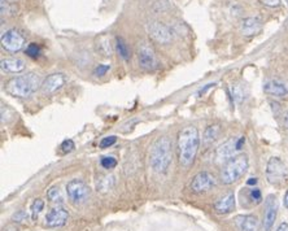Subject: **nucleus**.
I'll list each match as a JSON object with an SVG mask.
<instances>
[{
    "instance_id": "obj_1",
    "label": "nucleus",
    "mask_w": 288,
    "mask_h": 231,
    "mask_svg": "<svg viewBox=\"0 0 288 231\" xmlns=\"http://www.w3.org/2000/svg\"><path fill=\"white\" fill-rule=\"evenodd\" d=\"M200 146V134L196 126H187L178 134V157L179 164L189 168L196 159Z\"/></svg>"
},
{
    "instance_id": "obj_2",
    "label": "nucleus",
    "mask_w": 288,
    "mask_h": 231,
    "mask_svg": "<svg viewBox=\"0 0 288 231\" xmlns=\"http://www.w3.org/2000/svg\"><path fill=\"white\" fill-rule=\"evenodd\" d=\"M171 142L168 137L157 138L151 147L149 152V164L156 173L164 174L169 170L173 161Z\"/></svg>"
},
{
    "instance_id": "obj_3",
    "label": "nucleus",
    "mask_w": 288,
    "mask_h": 231,
    "mask_svg": "<svg viewBox=\"0 0 288 231\" xmlns=\"http://www.w3.org/2000/svg\"><path fill=\"white\" fill-rule=\"evenodd\" d=\"M42 87L39 75L35 73H28L25 75H18L8 81L6 85V91L16 97H28L34 94Z\"/></svg>"
},
{
    "instance_id": "obj_4",
    "label": "nucleus",
    "mask_w": 288,
    "mask_h": 231,
    "mask_svg": "<svg viewBox=\"0 0 288 231\" xmlns=\"http://www.w3.org/2000/svg\"><path fill=\"white\" fill-rule=\"evenodd\" d=\"M248 166V157L246 155H237L223 165L220 174L221 182L223 185H232V183L238 182L243 175L246 174Z\"/></svg>"
},
{
    "instance_id": "obj_5",
    "label": "nucleus",
    "mask_w": 288,
    "mask_h": 231,
    "mask_svg": "<svg viewBox=\"0 0 288 231\" xmlns=\"http://www.w3.org/2000/svg\"><path fill=\"white\" fill-rule=\"evenodd\" d=\"M266 179L270 185H280L288 178V169L279 157H270L266 164Z\"/></svg>"
},
{
    "instance_id": "obj_6",
    "label": "nucleus",
    "mask_w": 288,
    "mask_h": 231,
    "mask_svg": "<svg viewBox=\"0 0 288 231\" xmlns=\"http://www.w3.org/2000/svg\"><path fill=\"white\" fill-rule=\"evenodd\" d=\"M66 194L74 206H81L89 199L90 187L82 179H71L66 185Z\"/></svg>"
},
{
    "instance_id": "obj_7",
    "label": "nucleus",
    "mask_w": 288,
    "mask_h": 231,
    "mask_svg": "<svg viewBox=\"0 0 288 231\" xmlns=\"http://www.w3.org/2000/svg\"><path fill=\"white\" fill-rule=\"evenodd\" d=\"M146 29L151 39L159 44H169L173 39L170 29L160 21H149L146 25Z\"/></svg>"
},
{
    "instance_id": "obj_8",
    "label": "nucleus",
    "mask_w": 288,
    "mask_h": 231,
    "mask_svg": "<svg viewBox=\"0 0 288 231\" xmlns=\"http://www.w3.org/2000/svg\"><path fill=\"white\" fill-rule=\"evenodd\" d=\"M2 46L12 54L20 52L25 46V37L16 29H9L2 35Z\"/></svg>"
},
{
    "instance_id": "obj_9",
    "label": "nucleus",
    "mask_w": 288,
    "mask_h": 231,
    "mask_svg": "<svg viewBox=\"0 0 288 231\" xmlns=\"http://www.w3.org/2000/svg\"><path fill=\"white\" fill-rule=\"evenodd\" d=\"M278 216V200L275 195H269L265 200L263 226L265 231H273Z\"/></svg>"
},
{
    "instance_id": "obj_10",
    "label": "nucleus",
    "mask_w": 288,
    "mask_h": 231,
    "mask_svg": "<svg viewBox=\"0 0 288 231\" xmlns=\"http://www.w3.org/2000/svg\"><path fill=\"white\" fill-rule=\"evenodd\" d=\"M214 186H216V179L213 175L208 171H200L194 177L190 187L195 194H204V192L211 191Z\"/></svg>"
},
{
    "instance_id": "obj_11",
    "label": "nucleus",
    "mask_w": 288,
    "mask_h": 231,
    "mask_svg": "<svg viewBox=\"0 0 288 231\" xmlns=\"http://www.w3.org/2000/svg\"><path fill=\"white\" fill-rule=\"evenodd\" d=\"M138 61L139 65L146 70H153L157 66L156 55H154L153 48L149 46L148 43L143 42L138 47Z\"/></svg>"
},
{
    "instance_id": "obj_12",
    "label": "nucleus",
    "mask_w": 288,
    "mask_h": 231,
    "mask_svg": "<svg viewBox=\"0 0 288 231\" xmlns=\"http://www.w3.org/2000/svg\"><path fill=\"white\" fill-rule=\"evenodd\" d=\"M238 138H230L228 140H226L225 143H222L216 151V159L218 163H227L228 160H231L232 157H235V153L238 151L237 147Z\"/></svg>"
},
{
    "instance_id": "obj_13",
    "label": "nucleus",
    "mask_w": 288,
    "mask_h": 231,
    "mask_svg": "<svg viewBox=\"0 0 288 231\" xmlns=\"http://www.w3.org/2000/svg\"><path fill=\"white\" fill-rule=\"evenodd\" d=\"M69 220V213L63 207H56L52 208L46 216V226L47 227H60L64 226Z\"/></svg>"
},
{
    "instance_id": "obj_14",
    "label": "nucleus",
    "mask_w": 288,
    "mask_h": 231,
    "mask_svg": "<svg viewBox=\"0 0 288 231\" xmlns=\"http://www.w3.org/2000/svg\"><path fill=\"white\" fill-rule=\"evenodd\" d=\"M66 82V78L63 73H54V74L48 75L46 80L42 82V90L43 94L49 95V94H54L56 92L57 90H60Z\"/></svg>"
},
{
    "instance_id": "obj_15",
    "label": "nucleus",
    "mask_w": 288,
    "mask_h": 231,
    "mask_svg": "<svg viewBox=\"0 0 288 231\" xmlns=\"http://www.w3.org/2000/svg\"><path fill=\"white\" fill-rule=\"evenodd\" d=\"M234 223L239 231H258V228H260L258 218L253 214H240V216H237Z\"/></svg>"
},
{
    "instance_id": "obj_16",
    "label": "nucleus",
    "mask_w": 288,
    "mask_h": 231,
    "mask_svg": "<svg viewBox=\"0 0 288 231\" xmlns=\"http://www.w3.org/2000/svg\"><path fill=\"white\" fill-rule=\"evenodd\" d=\"M235 195L234 192H228L214 203V211L218 214H228L235 211Z\"/></svg>"
},
{
    "instance_id": "obj_17",
    "label": "nucleus",
    "mask_w": 288,
    "mask_h": 231,
    "mask_svg": "<svg viewBox=\"0 0 288 231\" xmlns=\"http://www.w3.org/2000/svg\"><path fill=\"white\" fill-rule=\"evenodd\" d=\"M264 91H265V94L271 95V96L283 97L288 95V86L282 81L270 80L264 85Z\"/></svg>"
},
{
    "instance_id": "obj_18",
    "label": "nucleus",
    "mask_w": 288,
    "mask_h": 231,
    "mask_svg": "<svg viewBox=\"0 0 288 231\" xmlns=\"http://www.w3.org/2000/svg\"><path fill=\"white\" fill-rule=\"evenodd\" d=\"M263 28V22L258 17H247L242 21V33L246 37H251V35H256L257 33L260 32Z\"/></svg>"
},
{
    "instance_id": "obj_19",
    "label": "nucleus",
    "mask_w": 288,
    "mask_h": 231,
    "mask_svg": "<svg viewBox=\"0 0 288 231\" xmlns=\"http://www.w3.org/2000/svg\"><path fill=\"white\" fill-rule=\"evenodd\" d=\"M0 68L7 73H20L25 70V63L21 59H4L0 63Z\"/></svg>"
},
{
    "instance_id": "obj_20",
    "label": "nucleus",
    "mask_w": 288,
    "mask_h": 231,
    "mask_svg": "<svg viewBox=\"0 0 288 231\" xmlns=\"http://www.w3.org/2000/svg\"><path fill=\"white\" fill-rule=\"evenodd\" d=\"M114 46H116V51H117V54L120 55L121 59H123L125 61L130 60V57H132V52H130V48H128L127 43L125 42L123 38L116 37Z\"/></svg>"
},
{
    "instance_id": "obj_21",
    "label": "nucleus",
    "mask_w": 288,
    "mask_h": 231,
    "mask_svg": "<svg viewBox=\"0 0 288 231\" xmlns=\"http://www.w3.org/2000/svg\"><path fill=\"white\" fill-rule=\"evenodd\" d=\"M247 201L251 206H258L263 201V192L257 187H252V189L247 190Z\"/></svg>"
},
{
    "instance_id": "obj_22",
    "label": "nucleus",
    "mask_w": 288,
    "mask_h": 231,
    "mask_svg": "<svg viewBox=\"0 0 288 231\" xmlns=\"http://www.w3.org/2000/svg\"><path fill=\"white\" fill-rule=\"evenodd\" d=\"M97 49H99L104 56H111L112 55V43L107 35L104 37H100L97 40Z\"/></svg>"
},
{
    "instance_id": "obj_23",
    "label": "nucleus",
    "mask_w": 288,
    "mask_h": 231,
    "mask_svg": "<svg viewBox=\"0 0 288 231\" xmlns=\"http://www.w3.org/2000/svg\"><path fill=\"white\" fill-rule=\"evenodd\" d=\"M221 134V126L220 125H211L205 129V133H204V138H205L206 142H214L217 139Z\"/></svg>"
},
{
    "instance_id": "obj_24",
    "label": "nucleus",
    "mask_w": 288,
    "mask_h": 231,
    "mask_svg": "<svg viewBox=\"0 0 288 231\" xmlns=\"http://www.w3.org/2000/svg\"><path fill=\"white\" fill-rule=\"evenodd\" d=\"M47 197L52 203H63V195H61L60 189L57 186H52L51 189L47 191Z\"/></svg>"
},
{
    "instance_id": "obj_25",
    "label": "nucleus",
    "mask_w": 288,
    "mask_h": 231,
    "mask_svg": "<svg viewBox=\"0 0 288 231\" xmlns=\"http://www.w3.org/2000/svg\"><path fill=\"white\" fill-rule=\"evenodd\" d=\"M44 208V201L42 199H35L34 201L32 203V207H30V211H32V218L33 220H37L38 216L40 214V212L43 211Z\"/></svg>"
},
{
    "instance_id": "obj_26",
    "label": "nucleus",
    "mask_w": 288,
    "mask_h": 231,
    "mask_svg": "<svg viewBox=\"0 0 288 231\" xmlns=\"http://www.w3.org/2000/svg\"><path fill=\"white\" fill-rule=\"evenodd\" d=\"M25 54L32 59H38L42 55V48L38 43H30L25 49Z\"/></svg>"
},
{
    "instance_id": "obj_27",
    "label": "nucleus",
    "mask_w": 288,
    "mask_h": 231,
    "mask_svg": "<svg viewBox=\"0 0 288 231\" xmlns=\"http://www.w3.org/2000/svg\"><path fill=\"white\" fill-rule=\"evenodd\" d=\"M100 165L103 166L104 169H107V170H112V169L117 166V160L113 156H103L101 160H100Z\"/></svg>"
},
{
    "instance_id": "obj_28",
    "label": "nucleus",
    "mask_w": 288,
    "mask_h": 231,
    "mask_svg": "<svg viewBox=\"0 0 288 231\" xmlns=\"http://www.w3.org/2000/svg\"><path fill=\"white\" fill-rule=\"evenodd\" d=\"M231 92L232 99L237 100V103H242L244 97H246V94H244V90H243L242 86H232Z\"/></svg>"
},
{
    "instance_id": "obj_29",
    "label": "nucleus",
    "mask_w": 288,
    "mask_h": 231,
    "mask_svg": "<svg viewBox=\"0 0 288 231\" xmlns=\"http://www.w3.org/2000/svg\"><path fill=\"white\" fill-rule=\"evenodd\" d=\"M74 148H75V144L71 139H65L60 144V149L63 153H69V152H71Z\"/></svg>"
},
{
    "instance_id": "obj_30",
    "label": "nucleus",
    "mask_w": 288,
    "mask_h": 231,
    "mask_svg": "<svg viewBox=\"0 0 288 231\" xmlns=\"http://www.w3.org/2000/svg\"><path fill=\"white\" fill-rule=\"evenodd\" d=\"M116 142H117V137H114V135L103 138L101 142H100V148H109V147L113 146Z\"/></svg>"
},
{
    "instance_id": "obj_31",
    "label": "nucleus",
    "mask_w": 288,
    "mask_h": 231,
    "mask_svg": "<svg viewBox=\"0 0 288 231\" xmlns=\"http://www.w3.org/2000/svg\"><path fill=\"white\" fill-rule=\"evenodd\" d=\"M109 182H114V178L113 177H106L103 178V179L100 181L99 185H97V187H99L101 191H108L109 189H111L112 186L113 185H109Z\"/></svg>"
},
{
    "instance_id": "obj_32",
    "label": "nucleus",
    "mask_w": 288,
    "mask_h": 231,
    "mask_svg": "<svg viewBox=\"0 0 288 231\" xmlns=\"http://www.w3.org/2000/svg\"><path fill=\"white\" fill-rule=\"evenodd\" d=\"M109 68H111V66L107 65V64H101V65H97L96 68H95V70H94V74L96 75V77H103V75L107 74V71L109 70Z\"/></svg>"
},
{
    "instance_id": "obj_33",
    "label": "nucleus",
    "mask_w": 288,
    "mask_h": 231,
    "mask_svg": "<svg viewBox=\"0 0 288 231\" xmlns=\"http://www.w3.org/2000/svg\"><path fill=\"white\" fill-rule=\"evenodd\" d=\"M261 3L266 7H270V8H275V7H279L282 4L280 0H260Z\"/></svg>"
},
{
    "instance_id": "obj_34",
    "label": "nucleus",
    "mask_w": 288,
    "mask_h": 231,
    "mask_svg": "<svg viewBox=\"0 0 288 231\" xmlns=\"http://www.w3.org/2000/svg\"><path fill=\"white\" fill-rule=\"evenodd\" d=\"M26 218H28V214H26L23 211H18L17 213L13 216L14 222H16V221H17V222H22V221H25Z\"/></svg>"
},
{
    "instance_id": "obj_35",
    "label": "nucleus",
    "mask_w": 288,
    "mask_h": 231,
    "mask_svg": "<svg viewBox=\"0 0 288 231\" xmlns=\"http://www.w3.org/2000/svg\"><path fill=\"white\" fill-rule=\"evenodd\" d=\"M277 231H288V222H282L278 226Z\"/></svg>"
},
{
    "instance_id": "obj_36",
    "label": "nucleus",
    "mask_w": 288,
    "mask_h": 231,
    "mask_svg": "<svg viewBox=\"0 0 288 231\" xmlns=\"http://www.w3.org/2000/svg\"><path fill=\"white\" fill-rule=\"evenodd\" d=\"M3 231H18V227L16 225H8L3 228Z\"/></svg>"
},
{
    "instance_id": "obj_37",
    "label": "nucleus",
    "mask_w": 288,
    "mask_h": 231,
    "mask_svg": "<svg viewBox=\"0 0 288 231\" xmlns=\"http://www.w3.org/2000/svg\"><path fill=\"white\" fill-rule=\"evenodd\" d=\"M213 86H214V83H211V85H206V87H205V89H204V90H203V89H201V90H200V91H199V96H201V95H204V94H205V92H206V91H208V90H209V89H211V87H213Z\"/></svg>"
},
{
    "instance_id": "obj_38",
    "label": "nucleus",
    "mask_w": 288,
    "mask_h": 231,
    "mask_svg": "<svg viewBox=\"0 0 288 231\" xmlns=\"http://www.w3.org/2000/svg\"><path fill=\"white\" fill-rule=\"evenodd\" d=\"M283 123H284V127L288 129V111L285 112L284 116H283Z\"/></svg>"
},
{
    "instance_id": "obj_39",
    "label": "nucleus",
    "mask_w": 288,
    "mask_h": 231,
    "mask_svg": "<svg viewBox=\"0 0 288 231\" xmlns=\"http://www.w3.org/2000/svg\"><path fill=\"white\" fill-rule=\"evenodd\" d=\"M283 206H284V208L288 209V191L284 194V197H283Z\"/></svg>"
},
{
    "instance_id": "obj_40",
    "label": "nucleus",
    "mask_w": 288,
    "mask_h": 231,
    "mask_svg": "<svg viewBox=\"0 0 288 231\" xmlns=\"http://www.w3.org/2000/svg\"><path fill=\"white\" fill-rule=\"evenodd\" d=\"M247 185H248V186L257 185V178H249V181H248V182H247Z\"/></svg>"
},
{
    "instance_id": "obj_41",
    "label": "nucleus",
    "mask_w": 288,
    "mask_h": 231,
    "mask_svg": "<svg viewBox=\"0 0 288 231\" xmlns=\"http://www.w3.org/2000/svg\"><path fill=\"white\" fill-rule=\"evenodd\" d=\"M6 2H13V0H2V3H6Z\"/></svg>"
},
{
    "instance_id": "obj_42",
    "label": "nucleus",
    "mask_w": 288,
    "mask_h": 231,
    "mask_svg": "<svg viewBox=\"0 0 288 231\" xmlns=\"http://www.w3.org/2000/svg\"><path fill=\"white\" fill-rule=\"evenodd\" d=\"M285 26H287V29H288V20H287V22H285Z\"/></svg>"
}]
</instances>
